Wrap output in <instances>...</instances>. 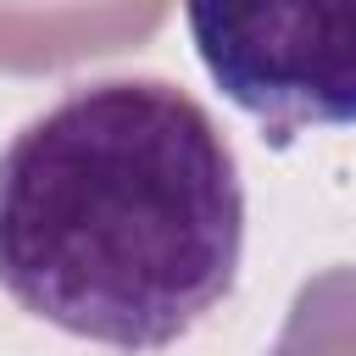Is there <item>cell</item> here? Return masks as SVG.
<instances>
[{"label":"cell","mask_w":356,"mask_h":356,"mask_svg":"<svg viewBox=\"0 0 356 356\" xmlns=\"http://www.w3.org/2000/svg\"><path fill=\"white\" fill-rule=\"evenodd\" d=\"M211 83L273 145L356 122V6H189Z\"/></svg>","instance_id":"cell-2"},{"label":"cell","mask_w":356,"mask_h":356,"mask_svg":"<svg viewBox=\"0 0 356 356\" xmlns=\"http://www.w3.org/2000/svg\"><path fill=\"white\" fill-rule=\"evenodd\" d=\"M267 356H356V267L306 278Z\"/></svg>","instance_id":"cell-3"},{"label":"cell","mask_w":356,"mask_h":356,"mask_svg":"<svg viewBox=\"0 0 356 356\" xmlns=\"http://www.w3.org/2000/svg\"><path fill=\"white\" fill-rule=\"evenodd\" d=\"M239 250L234 150L167 78L72 89L0 150V284L72 339L178 345L234 289Z\"/></svg>","instance_id":"cell-1"}]
</instances>
